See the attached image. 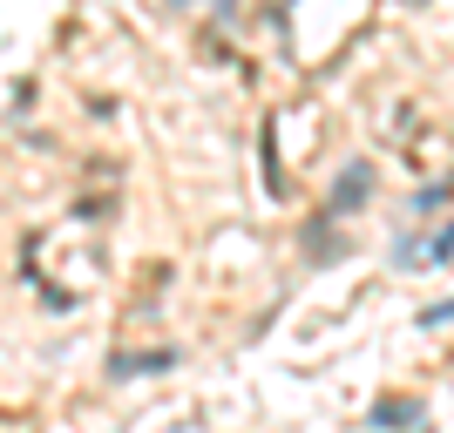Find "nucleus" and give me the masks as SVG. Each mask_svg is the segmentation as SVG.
<instances>
[{"instance_id": "obj_1", "label": "nucleus", "mask_w": 454, "mask_h": 433, "mask_svg": "<svg viewBox=\"0 0 454 433\" xmlns=\"http://www.w3.org/2000/svg\"><path fill=\"white\" fill-rule=\"evenodd\" d=\"M366 197H373V170H366V163H346L340 183H333V204H325V217H340V210H360Z\"/></svg>"}, {"instance_id": "obj_2", "label": "nucleus", "mask_w": 454, "mask_h": 433, "mask_svg": "<svg viewBox=\"0 0 454 433\" xmlns=\"http://www.w3.org/2000/svg\"><path fill=\"white\" fill-rule=\"evenodd\" d=\"M373 427H420V399H380Z\"/></svg>"}, {"instance_id": "obj_3", "label": "nucleus", "mask_w": 454, "mask_h": 433, "mask_svg": "<svg viewBox=\"0 0 454 433\" xmlns=\"http://www.w3.org/2000/svg\"><path fill=\"white\" fill-rule=\"evenodd\" d=\"M427 258H434V264H441V258H454V217L434 230V237H427Z\"/></svg>"}, {"instance_id": "obj_4", "label": "nucleus", "mask_w": 454, "mask_h": 433, "mask_svg": "<svg viewBox=\"0 0 454 433\" xmlns=\"http://www.w3.org/2000/svg\"><path fill=\"white\" fill-rule=\"evenodd\" d=\"M454 319V298H441V305H427V312H420V325H448Z\"/></svg>"}]
</instances>
